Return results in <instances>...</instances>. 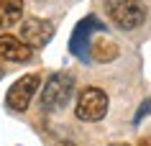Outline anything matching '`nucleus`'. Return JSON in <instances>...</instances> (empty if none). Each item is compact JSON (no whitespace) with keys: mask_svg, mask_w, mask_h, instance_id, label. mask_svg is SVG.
<instances>
[{"mask_svg":"<svg viewBox=\"0 0 151 146\" xmlns=\"http://www.w3.org/2000/svg\"><path fill=\"white\" fill-rule=\"evenodd\" d=\"M138 146H151V136H143L141 141H138Z\"/></svg>","mask_w":151,"mask_h":146,"instance_id":"10","label":"nucleus"},{"mask_svg":"<svg viewBox=\"0 0 151 146\" xmlns=\"http://www.w3.org/2000/svg\"><path fill=\"white\" fill-rule=\"evenodd\" d=\"M105 13L123 31H133L146 21V8L141 0H105Z\"/></svg>","mask_w":151,"mask_h":146,"instance_id":"1","label":"nucleus"},{"mask_svg":"<svg viewBox=\"0 0 151 146\" xmlns=\"http://www.w3.org/2000/svg\"><path fill=\"white\" fill-rule=\"evenodd\" d=\"M39 82H41L39 74H26V77H21V80L13 82L10 90H8V97H5V103H8L10 110H16V113L26 110L28 103H31V97L36 95V90H39Z\"/></svg>","mask_w":151,"mask_h":146,"instance_id":"4","label":"nucleus"},{"mask_svg":"<svg viewBox=\"0 0 151 146\" xmlns=\"http://www.w3.org/2000/svg\"><path fill=\"white\" fill-rule=\"evenodd\" d=\"M92 57H95L97 62H110V59L118 57V46L110 44L108 39H97L95 44H92Z\"/></svg>","mask_w":151,"mask_h":146,"instance_id":"9","label":"nucleus"},{"mask_svg":"<svg viewBox=\"0 0 151 146\" xmlns=\"http://www.w3.org/2000/svg\"><path fill=\"white\" fill-rule=\"evenodd\" d=\"M72 87H74V77L64 72H56L49 77L46 87L41 92V105L44 110H56V108H64L67 100L72 95Z\"/></svg>","mask_w":151,"mask_h":146,"instance_id":"2","label":"nucleus"},{"mask_svg":"<svg viewBox=\"0 0 151 146\" xmlns=\"http://www.w3.org/2000/svg\"><path fill=\"white\" fill-rule=\"evenodd\" d=\"M23 16V0H0V28L16 26Z\"/></svg>","mask_w":151,"mask_h":146,"instance_id":"8","label":"nucleus"},{"mask_svg":"<svg viewBox=\"0 0 151 146\" xmlns=\"http://www.w3.org/2000/svg\"><path fill=\"white\" fill-rule=\"evenodd\" d=\"M51 36H54V26L44 18H26L23 26H21V41L28 44L31 49L46 46Z\"/></svg>","mask_w":151,"mask_h":146,"instance_id":"5","label":"nucleus"},{"mask_svg":"<svg viewBox=\"0 0 151 146\" xmlns=\"http://www.w3.org/2000/svg\"><path fill=\"white\" fill-rule=\"evenodd\" d=\"M74 113L80 121H87V123H95L100 121L105 113H108V95H105L100 87H85L77 97V108Z\"/></svg>","mask_w":151,"mask_h":146,"instance_id":"3","label":"nucleus"},{"mask_svg":"<svg viewBox=\"0 0 151 146\" xmlns=\"http://www.w3.org/2000/svg\"><path fill=\"white\" fill-rule=\"evenodd\" d=\"M110 146H128V144H110Z\"/></svg>","mask_w":151,"mask_h":146,"instance_id":"12","label":"nucleus"},{"mask_svg":"<svg viewBox=\"0 0 151 146\" xmlns=\"http://www.w3.org/2000/svg\"><path fill=\"white\" fill-rule=\"evenodd\" d=\"M56 146H74V144H56Z\"/></svg>","mask_w":151,"mask_h":146,"instance_id":"11","label":"nucleus"},{"mask_svg":"<svg viewBox=\"0 0 151 146\" xmlns=\"http://www.w3.org/2000/svg\"><path fill=\"white\" fill-rule=\"evenodd\" d=\"M90 28H100V23H97L95 18H85L77 28H74V33H72V39H69V49L77 54L80 59H85L87 62V54H90Z\"/></svg>","mask_w":151,"mask_h":146,"instance_id":"6","label":"nucleus"},{"mask_svg":"<svg viewBox=\"0 0 151 146\" xmlns=\"http://www.w3.org/2000/svg\"><path fill=\"white\" fill-rule=\"evenodd\" d=\"M0 57L8 59V62H28L31 59V46L23 44L21 39H16V36L3 33L0 36Z\"/></svg>","mask_w":151,"mask_h":146,"instance_id":"7","label":"nucleus"}]
</instances>
